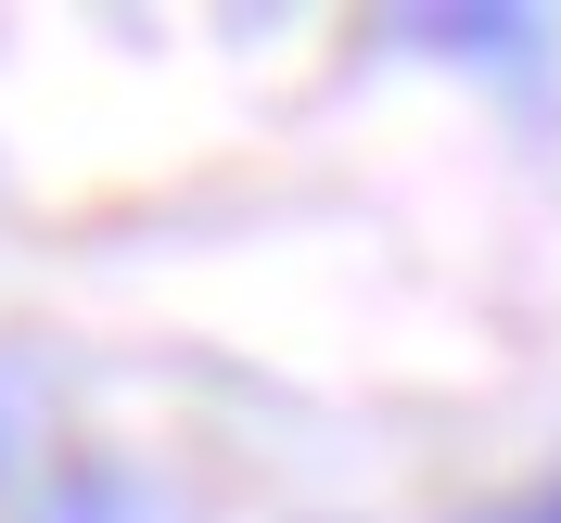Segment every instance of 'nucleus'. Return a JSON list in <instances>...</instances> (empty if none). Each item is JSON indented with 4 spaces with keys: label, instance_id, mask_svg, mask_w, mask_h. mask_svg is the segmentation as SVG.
<instances>
[{
    "label": "nucleus",
    "instance_id": "nucleus-1",
    "mask_svg": "<svg viewBox=\"0 0 561 523\" xmlns=\"http://www.w3.org/2000/svg\"><path fill=\"white\" fill-rule=\"evenodd\" d=\"M13 459H26V396L0 384V486H13Z\"/></svg>",
    "mask_w": 561,
    "mask_h": 523
}]
</instances>
